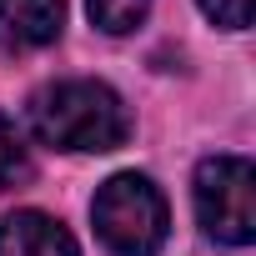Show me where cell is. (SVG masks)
<instances>
[{
    "mask_svg": "<svg viewBox=\"0 0 256 256\" xmlns=\"http://www.w3.org/2000/svg\"><path fill=\"white\" fill-rule=\"evenodd\" d=\"M26 120H30L36 141H46L56 151H76V156L116 151L131 136V110H126V100L106 80H86V76L40 86L30 96V106H26Z\"/></svg>",
    "mask_w": 256,
    "mask_h": 256,
    "instance_id": "1",
    "label": "cell"
},
{
    "mask_svg": "<svg viewBox=\"0 0 256 256\" xmlns=\"http://www.w3.org/2000/svg\"><path fill=\"white\" fill-rule=\"evenodd\" d=\"M196 221L221 246H251L256 236V166L246 156H206L196 166Z\"/></svg>",
    "mask_w": 256,
    "mask_h": 256,
    "instance_id": "3",
    "label": "cell"
},
{
    "mask_svg": "<svg viewBox=\"0 0 256 256\" xmlns=\"http://www.w3.org/2000/svg\"><path fill=\"white\" fill-rule=\"evenodd\" d=\"M66 30V0H0V50L26 56Z\"/></svg>",
    "mask_w": 256,
    "mask_h": 256,
    "instance_id": "4",
    "label": "cell"
},
{
    "mask_svg": "<svg viewBox=\"0 0 256 256\" xmlns=\"http://www.w3.org/2000/svg\"><path fill=\"white\" fill-rule=\"evenodd\" d=\"M206 10V20L226 26V30H246L251 26V0H196Z\"/></svg>",
    "mask_w": 256,
    "mask_h": 256,
    "instance_id": "8",
    "label": "cell"
},
{
    "mask_svg": "<svg viewBox=\"0 0 256 256\" xmlns=\"http://www.w3.org/2000/svg\"><path fill=\"white\" fill-rule=\"evenodd\" d=\"M86 6H90V20H96L106 36H131V30L146 20L151 0H86Z\"/></svg>",
    "mask_w": 256,
    "mask_h": 256,
    "instance_id": "7",
    "label": "cell"
},
{
    "mask_svg": "<svg viewBox=\"0 0 256 256\" xmlns=\"http://www.w3.org/2000/svg\"><path fill=\"white\" fill-rule=\"evenodd\" d=\"M30 171H36V161H30V146L20 136V126L10 116H0V191L30 181Z\"/></svg>",
    "mask_w": 256,
    "mask_h": 256,
    "instance_id": "6",
    "label": "cell"
},
{
    "mask_svg": "<svg viewBox=\"0 0 256 256\" xmlns=\"http://www.w3.org/2000/svg\"><path fill=\"white\" fill-rule=\"evenodd\" d=\"M90 221H96L100 246L116 251V256H156L166 246V231H171L166 196L141 171L110 176L90 201Z\"/></svg>",
    "mask_w": 256,
    "mask_h": 256,
    "instance_id": "2",
    "label": "cell"
},
{
    "mask_svg": "<svg viewBox=\"0 0 256 256\" xmlns=\"http://www.w3.org/2000/svg\"><path fill=\"white\" fill-rule=\"evenodd\" d=\"M0 256H80V246L46 211H6L0 216Z\"/></svg>",
    "mask_w": 256,
    "mask_h": 256,
    "instance_id": "5",
    "label": "cell"
}]
</instances>
